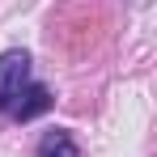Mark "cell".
I'll return each instance as SVG.
<instances>
[{"mask_svg":"<svg viewBox=\"0 0 157 157\" xmlns=\"http://www.w3.org/2000/svg\"><path fill=\"white\" fill-rule=\"evenodd\" d=\"M30 85V55L21 47L0 55V110H9V102Z\"/></svg>","mask_w":157,"mask_h":157,"instance_id":"6da1fadb","label":"cell"},{"mask_svg":"<svg viewBox=\"0 0 157 157\" xmlns=\"http://www.w3.org/2000/svg\"><path fill=\"white\" fill-rule=\"evenodd\" d=\"M43 110H51V94H47V85H26L13 102H9V119H17V123H26L34 115H43Z\"/></svg>","mask_w":157,"mask_h":157,"instance_id":"7a4b0ae2","label":"cell"},{"mask_svg":"<svg viewBox=\"0 0 157 157\" xmlns=\"http://www.w3.org/2000/svg\"><path fill=\"white\" fill-rule=\"evenodd\" d=\"M34 153L38 157H81V149H77V140L64 128H51V132H43V140H38Z\"/></svg>","mask_w":157,"mask_h":157,"instance_id":"3957f363","label":"cell"}]
</instances>
